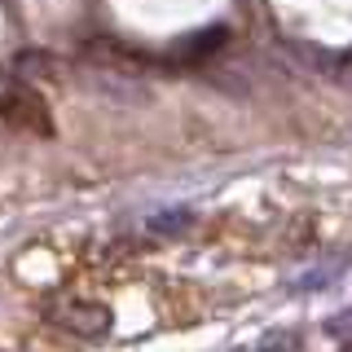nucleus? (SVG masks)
I'll return each instance as SVG.
<instances>
[{"label":"nucleus","mask_w":352,"mask_h":352,"mask_svg":"<svg viewBox=\"0 0 352 352\" xmlns=\"http://www.w3.org/2000/svg\"><path fill=\"white\" fill-rule=\"evenodd\" d=\"M190 212H163V216H154L150 220V229L154 234H181V229H190Z\"/></svg>","instance_id":"5"},{"label":"nucleus","mask_w":352,"mask_h":352,"mask_svg":"<svg viewBox=\"0 0 352 352\" xmlns=\"http://www.w3.org/2000/svg\"><path fill=\"white\" fill-rule=\"evenodd\" d=\"M220 44H225V31H220V27H216V31H203V36H194V40H190V49H181V58H185V62L207 58V53H216Z\"/></svg>","instance_id":"3"},{"label":"nucleus","mask_w":352,"mask_h":352,"mask_svg":"<svg viewBox=\"0 0 352 352\" xmlns=\"http://www.w3.org/2000/svg\"><path fill=\"white\" fill-rule=\"evenodd\" d=\"M0 119L18 132H36V137H49L53 132L49 102L22 80H0Z\"/></svg>","instance_id":"1"},{"label":"nucleus","mask_w":352,"mask_h":352,"mask_svg":"<svg viewBox=\"0 0 352 352\" xmlns=\"http://www.w3.org/2000/svg\"><path fill=\"white\" fill-rule=\"evenodd\" d=\"M251 352H300V335H295V330H273V335H264Z\"/></svg>","instance_id":"4"},{"label":"nucleus","mask_w":352,"mask_h":352,"mask_svg":"<svg viewBox=\"0 0 352 352\" xmlns=\"http://www.w3.org/2000/svg\"><path fill=\"white\" fill-rule=\"evenodd\" d=\"M62 322H66L71 335H80V339H102L110 330V313L102 304H71L62 313Z\"/></svg>","instance_id":"2"}]
</instances>
